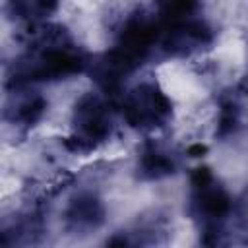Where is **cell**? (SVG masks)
<instances>
[{
    "label": "cell",
    "mask_w": 248,
    "mask_h": 248,
    "mask_svg": "<svg viewBox=\"0 0 248 248\" xmlns=\"http://www.w3.org/2000/svg\"><path fill=\"white\" fill-rule=\"evenodd\" d=\"M231 217L234 219V227L248 240V186L232 202V213H231Z\"/></svg>",
    "instance_id": "4fadbf2b"
},
{
    "label": "cell",
    "mask_w": 248,
    "mask_h": 248,
    "mask_svg": "<svg viewBox=\"0 0 248 248\" xmlns=\"http://www.w3.org/2000/svg\"><path fill=\"white\" fill-rule=\"evenodd\" d=\"M89 56L60 25H37L27 48L14 58L8 70L10 87H27L39 81H58L89 66Z\"/></svg>",
    "instance_id": "6da1fadb"
},
{
    "label": "cell",
    "mask_w": 248,
    "mask_h": 248,
    "mask_svg": "<svg viewBox=\"0 0 248 248\" xmlns=\"http://www.w3.org/2000/svg\"><path fill=\"white\" fill-rule=\"evenodd\" d=\"M48 103L37 91H27L25 87H12V93L4 105V118L19 128H33L46 112Z\"/></svg>",
    "instance_id": "9c48e42d"
},
{
    "label": "cell",
    "mask_w": 248,
    "mask_h": 248,
    "mask_svg": "<svg viewBox=\"0 0 248 248\" xmlns=\"http://www.w3.org/2000/svg\"><path fill=\"white\" fill-rule=\"evenodd\" d=\"M60 0H8L6 12L12 19L41 25L45 19L56 14Z\"/></svg>",
    "instance_id": "8fae6325"
},
{
    "label": "cell",
    "mask_w": 248,
    "mask_h": 248,
    "mask_svg": "<svg viewBox=\"0 0 248 248\" xmlns=\"http://www.w3.org/2000/svg\"><path fill=\"white\" fill-rule=\"evenodd\" d=\"M107 209L103 200L93 192H79L68 200L64 209V227L70 234L85 236L103 227Z\"/></svg>",
    "instance_id": "52a82bcc"
},
{
    "label": "cell",
    "mask_w": 248,
    "mask_h": 248,
    "mask_svg": "<svg viewBox=\"0 0 248 248\" xmlns=\"http://www.w3.org/2000/svg\"><path fill=\"white\" fill-rule=\"evenodd\" d=\"M198 12V0H155V16L161 21V27L196 17Z\"/></svg>",
    "instance_id": "7c38bea8"
},
{
    "label": "cell",
    "mask_w": 248,
    "mask_h": 248,
    "mask_svg": "<svg viewBox=\"0 0 248 248\" xmlns=\"http://www.w3.org/2000/svg\"><path fill=\"white\" fill-rule=\"evenodd\" d=\"M91 79L107 93H118L124 85V81L138 70V66L134 62H130L120 50H116L114 46L95 58L89 60L87 66Z\"/></svg>",
    "instance_id": "ba28073f"
},
{
    "label": "cell",
    "mask_w": 248,
    "mask_h": 248,
    "mask_svg": "<svg viewBox=\"0 0 248 248\" xmlns=\"http://www.w3.org/2000/svg\"><path fill=\"white\" fill-rule=\"evenodd\" d=\"M236 122H238V108L232 103L225 105L221 108V116H219V134L221 136L229 134L236 126Z\"/></svg>",
    "instance_id": "5bb4252c"
},
{
    "label": "cell",
    "mask_w": 248,
    "mask_h": 248,
    "mask_svg": "<svg viewBox=\"0 0 248 248\" xmlns=\"http://www.w3.org/2000/svg\"><path fill=\"white\" fill-rule=\"evenodd\" d=\"M161 31L163 27L155 14L138 10L124 19L114 48L140 68L151 56V52L159 48Z\"/></svg>",
    "instance_id": "5b68a950"
},
{
    "label": "cell",
    "mask_w": 248,
    "mask_h": 248,
    "mask_svg": "<svg viewBox=\"0 0 248 248\" xmlns=\"http://www.w3.org/2000/svg\"><path fill=\"white\" fill-rule=\"evenodd\" d=\"M215 39L213 27L200 16L165 25L161 31V41L159 48L167 56H192L203 48H207Z\"/></svg>",
    "instance_id": "8992f818"
},
{
    "label": "cell",
    "mask_w": 248,
    "mask_h": 248,
    "mask_svg": "<svg viewBox=\"0 0 248 248\" xmlns=\"http://www.w3.org/2000/svg\"><path fill=\"white\" fill-rule=\"evenodd\" d=\"M122 116L134 130H157L172 118V103L155 81L134 85L122 99Z\"/></svg>",
    "instance_id": "277c9868"
},
{
    "label": "cell",
    "mask_w": 248,
    "mask_h": 248,
    "mask_svg": "<svg viewBox=\"0 0 248 248\" xmlns=\"http://www.w3.org/2000/svg\"><path fill=\"white\" fill-rule=\"evenodd\" d=\"M232 196L209 167H198L190 174V211L202 225V242L217 246L225 242L223 223L232 213Z\"/></svg>",
    "instance_id": "7a4b0ae2"
},
{
    "label": "cell",
    "mask_w": 248,
    "mask_h": 248,
    "mask_svg": "<svg viewBox=\"0 0 248 248\" xmlns=\"http://www.w3.org/2000/svg\"><path fill=\"white\" fill-rule=\"evenodd\" d=\"M176 167L178 161L169 149L157 143H147L138 159V176L143 180H159L174 174Z\"/></svg>",
    "instance_id": "30bf717a"
},
{
    "label": "cell",
    "mask_w": 248,
    "mask_h": 248,
    "mask_svg": "<svg viewBox=\"0 0 248 248\" xmlns=\"http://www.w3.org/2000/svg\"><path fill=\"white\" fill-rule=\"evenodd\" d=\"M72 134L66 141L76 153H89L112 134V110L99 93H83L72 108Z\"/></svg>",
    "instance_id": "3957f363"
}]
</instances>
